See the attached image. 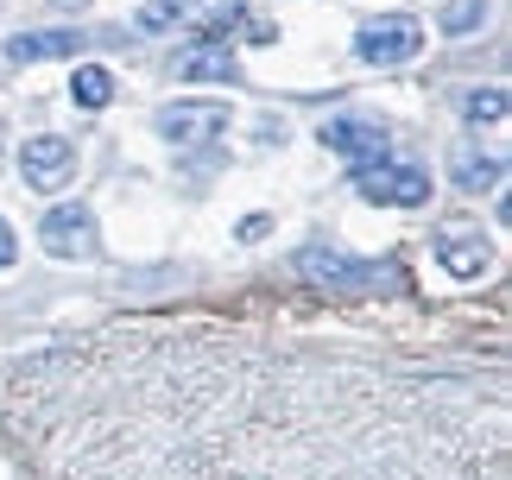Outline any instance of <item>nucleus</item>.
<instances>
[{"mask_svg":"<svg viewBox=\"0 0 512 480\" xmlns=\"http://www.w3.org/2000/svg\"><path fill=\"white\" fill-rule=\"evenodd\" d=\"M184 19V0H159V7H146L140 19H133V32H165V26H177Z\"/></svg>","mask_w":512,"mask_h":480,"instance_id":"2eb2a0df","label":"nucleus"},{"mask_svg":"<svg viewBox=\"0 0 512 480\" xmlns=\"http://www.w3.org/2000/svg\"><path fill=\"white\" fill-rule=\"evenodd\" d=\"M462 114L475 120V127H481V120H487V127H500V120H506V89H475L462 102Z\"/></svg>","mask_w":512,"mask_h":480,"instance_id":"4468645a","label":"nucleus"},{"mask_svg":"<svg viewBox=\"0 0 512 480\" xmlns=\"http://www.w3.org/2000/svg\"><path fill=\"white\" fill-rule=\"evenodd\" d=\"M38 240H45L51 259H95L102 240H95V215L83 203H57L45 222H38Z\"/></svg>","mask_w":512,"mask_h":480,"instance_id":"20e7f679","label":"nucleus"},{"mask_svg":"<svg viewBox=\"0 0 512 480\" xmlns=\"http://www.w3.org/2000/svg\"><path fill=\"white\" fill-rule=\"evenodd\" d=\"M89 32H19L7 38V64H51V57H76Z\"/></svg>","mask_w":512,"mask_h":480,"instance_id":"9d476101","label":"nucleus"},{"mask_svg":"<svg viewBox=\"0 0 512 480\" xmlns=\"http://www.w3.org/2000/svg\"><path fill=\"white\" fill-rule=\"evenodd\" d=\"M354 184H361L367 203H386V209H424L430 203V177L418 165H361L354 171Z\"/></svg>","mask_w":512,"mask_h":480,"instance_id":"f03ea898","label":"nucleus"},{"mask_svg":"<svg viewBox=\"0 0 512 480\" xmlns=\"http://www.w3.org/2000/svg\"><path fill=\"white\" fill-rule=\"evenodd\" d=\"M437 259H443V272H449V278H481L487 266H494V247L481 240V228L449 222V228L437 234Z\"/></svg>","mask_w":512,"mask_h":480,"instance_id":"6e6552de","label":"nucleus"},{"mask_svg":"<svg viewBox=\"0 0 512 480\" xmlns=\"http://www.w3.org/2000/svg\"><path fill=\"white\" fill-rule=\"evenodd\" d=\"M177 76H184V83H234L241 64H234V51H228V32L222 38H196V45L177 51Z\"/></svg>","mask_w":512,"mask_h":480,"instance_id":"1a4fd4ad","label":"nucleus"},{"mask_svg":"<svg viewBox=\"0 0 512 480\" xmlns=\"http://www.w3.org/2000/svg\"><path fill=\"white\" fill-rule=\"evenodd\" d=\"M159 133L171 146H209L215 133H228V102H165Z\"/></svg>","mask_w":512,"mask_h":480,"instance_id":"39448f33","label":"nucleus"},{"mask_svg":"<svg viewBox=\"0 0 512 480\" xmlns=\"http://www.w3.org/2000/svg\"><path fill=\"white\" fill-rule=\"evenodd\" d=\"M234 26H241V38H247V45H272V38H279V26H272V19L266 13H234Z\"/></svg>","mask_w":512,"mask_h":480,"instance_id":"dca6fc26","label":"nucleus"},{"mask_svg":"<svg viewBox=\"0 0 512 480\" xmlns=\"http://www.w3.org/2000/svg\"><path fill=\"white\" fill-rule=\"evenodd\" d=\"M70 102H76V108H108V102H114V76H108L102 64H76Z\"/></svg>","mask_w":512,"mask_h":480,"instance_id":"9b49d317","label":"nucleus"},{"mask_svg":"<svg viewBox=\"0 0 512 480\" xmlns=\"http://www.w3.org/2000/svg\"><path fill=\"white\" fill-rule=\"evenodd\" d=\"M13 253H19V240H13V228L0 222V266H13Z\"/></svg>","mask_w":512,"mask_h":480,"instance_id":"f3484780","label":"nucleus"},{"mask_svg":"<svg viewBox=\"0 0 512 480\" xmlns=\"http://www.w3.org/2000/svg\"><path fill=\"white\" fill-rule=\"evenodd\" d=\"M424 51V26L411 13H380V19H367L361 32H354V57L361 64H411V57Z\"/></svg>","mask_w":512,"mask_h":480,"instance_id":"f257e3e1","label":"nucleus"},{"mask_svg":"<svg viewBox=\"0 0 512 480\" xmlns=\"http://www.w3.org/2000/svg\"><path fill=\"white\" fill-rule=\"evenodd\" d=\"M298 272L310 278V285H323V291H367L373 278V266H361V259H348L342 247H304L298 253Z\"/></svg>","mask_w":512,"mask_h":480,"instance_id":"423d86ee","label":"nucleus"},{"mask_svg":"<svg viewBox=\"0 0 512 480\" xmlns=\"http://www.w3.org/2000/svg\"><path fill=\"white\" fill-rule=\"evenodd\" d=\"M437 26H443L449 38H468L475 26H487V0H456V7H443Z\"/></svg>","mask_w":512,"mask_h":480,"instance_id":"ddd939ff","label":"nucleus"},{"mask_svg":"<svg viewBox=\"0 0 512 480\" xmlns=\"http://www.w3.org/2000/svg\"><path fill=\"white\" fill-rule=\"evenodd\" d=\"M506 165L500 158H475V152H456V184L462 190H500Z\"/></svg>","mask_w":512,"mask_h":480,"instance_id":"f8f14e48","label":"nucleus"},{"mask_svg":"<svg viewBox=\"0 0 512 480\" xmlns=\"http://www.w3.org/2000/svg\"><path fill=\"white\" fill-rule=\"evenodd\" d=\"M57 7H89V0H57Z\"/></svg>","mask_w":512,"mask_h":480,"instance_id":"a211bd4d","label":"nucleus"},{"mask_svg":"<svg viewBox=\"0 0 512 480\" xmlns=\"http://www.w3.org/2000/svg\"><path fill=\"white\" fill-rule=\"evenodd\" d=\"M323 146L342 152L354 171L361 165H380V158H392V133L386 127H367V120H329L323 127Z\"/></svg>","mask_w":512,"mask_h":480,"instance_id":"0eeeda50","label":"nucleus"},{"mask_svg":"<svg viewBox=\"0 0 512 480\" xmlns=\"http://www.w3.org/2000/svg\"><path fill=\"white\" fill-rule=\"evenodd\" d=\"M76 171V146L64 133H32L26 146H19V177H26V190H64Z\"/></svg>","mask_w":512,"mask_h":480,"instance_id":"7ed1b4c3","label":"nucleus"}]
</instances>
